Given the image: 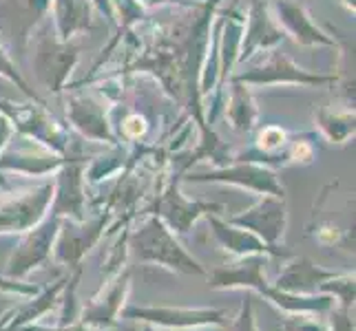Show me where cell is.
Segmentation results:
<instances>
[{
  "mask_svg": "<svg viewBox=\"0 0 356 331\" xmlns=\"http://www.w3.org/2000/svg\"><path fill=\"white\" fill-rule=\"evenodd\" d=\"M124 318L142 321L166 329H191L204 325H224L226 312L208 307H124L120 312Z\"/></svg>",
  "mask_w": 356,
  "mask_h": 331,
  "instance_id": "obj_4",
  "label": "cell"
},
{
  "mask_svg": "<svg viewBox=\"0 0 356 331\" xmlns=\"http://www.w3.org/2000/svg\"><path fill=\"white\" fill-rule=\"evenodd\" d=\"M286 221H288L286 197L268 194V197H264L254 207H250L248 212L228 219V223L254 232V235L264 239L268 245H277V241L284 237V232H286Z\"/></svg>",
  "mask_w": 356,
  "mask_h": 331,
  "instance_id": "obj_5",
  "label": "cell"
},
{
  "mask_svg": "<svg viewBox=\"0 0 356 331\" xmlns=\"http://www.w3.org/2000/svg\"><path fill=\"white\" fill-rule=\"evenodd\" d=\"M284 331H330V323L316 318V314H290L281 318Z\"/></svg>",
  "mask_w": 356,
  "mask_h": 331,
  "instance_id": "obj_17",
  "label": "cell"
},
{
  "mask_svg": "<svg viewBox=\"0 0 356 331\" xmlns=\"http://www.w3.org/2000/svg\"><path fill=\"white\" fill-rule=\"evenodd\" d=\"M277 9H279V16L284 20V24L288 27L290 33H294V38L303 44H321V42H330L325 35L318 31L314 24L310 22V18L305 16L303 7L290 3V0H279L277 3Z\"/></svg>",
  "mask_w": 356,
  "mask_h": 331,
  "instance_id": "obj_14",
  "label": "cell"
},
{
  "mask_svg": "<svg viewBox=\"0 0 356 331\" xmlns=\"http://www.w3.org/2000/svg\"><path fill=\"white\" fill-rule=\"evenodd\" d=\"M54 217H73L82 221V207H84V190H82V168L80 166H67L65 173L60 175L58 188H54Z\"/></svg>",
  "mask_w": 356,
  "mask_h": 331,
  "instance_id": "obj_13",
  "label": "cell"
},
{
  "mask_svg": "<svg viewBox=\"0 0 356 331\" xmlns=\"http://www.w3.org/2000/svg\"><path fill=\"white\" fill-rule=\"evenodd\" d=\"M129 289H131V274L124 272L113 283V287L104 294V298H91L87 303V307L82 309L78 321L87 327H100V329L113 327L118 323L122 305H124L129 296Z\"/></svg>",
  "mask_w": 356,
  "mask_h": 331,
  "instance_id": "obj_9",
  "label": "cell"
},
{
  "mask_svg": "<svg viewBox=\"0 0 356 331\" xmlns=\"http://www.w3.org/2000/svg\"><path fill=\"white\" fill-rule=\"evenodd\" d=\"M124 130H127L129 137H140V135L146 130V124H144V119L140 115H131L124 121Z\"/></svg>",
  "mask_w": 356,
  "mask_h": 331,
  "instance_id": "obj_21",
  "label": "cell"
},
{
  "mask_svg": "<svg viewBox=\"0 0 356 331\" xmlns=\"http://www.w3.org/2000/svg\"><path fill=\"white\" fill-rule=\"evenodd\" d=\"M142 331H157V329H155L153 325H144V327H142Z\"/></svg>",
  "mask_w": 356,
  "mask_h": 331,
  "instance_id": "obj_25",
  "label": "cell"
},
{
  "mask_svg": "<svg viewBox=\"0 0 356 331\" xmlns=\"http://www.w3.org/2000/svg\"><path fill=\"white\" fill-rule=\"evenodd\" d=\"M0 186H3V188H7V181H5L3 177H0Z\"/></svg>",
  "mask_w": 356,
  "mask_h": 331,
  "instance_id": "obj_26",
  "label": "cell"
},
{
  "mask_svg": "<svg viewBox=\"0 0 356 331\" xmlns=\"http://www.w3.org/2000/svg\"><path fill=\"white\" fill-rule=\"evenodd\" d=\"M9 133H11V128H9V124L5 119H0V148H3V144L7 142V137H9Z\"/></svg>",
  "mask_w": 356,
  "mask_h": 331,
  "instance_id": "obj_24",
  "label": "cell"
},
{
  "mask_svg": "<svg viewBox=\"0 0 356 331\" xmlns=\"http://www.w3.org/2000/svg\"><path fill=\"white\" fill-rule=\"evenodd\" d=\"M292 157H299L301 162H310V159H312V148H310V144H305V142H299L297 146H294V151H292Z\"/></svg>",
  "mask_w": 356,
  "mask_h": 331,
  "instance_id": "obj_22",
  "label": "cell"
},
{
  "mask_svg": "<svg viewBox=\"0 0 356 331\" xmlns=\"http://www.w3.org/2000/svg\"><path fill=\"white\" fill-rule=\"evenodd\" d=\"M330 331H354V323L350 318V309H341L332 316L330 323Z\"/></svg>",
  "mask_w": 356,
  "mask_h": 331,
  "instance_id": "obj_20",
  "label": "cell"
},
{
  "mask_svg": "<svg viewBox=\"0 0 356 331\" xmlns=\"http://www.w3.org/2000/svg\"><path fill=\"white\" fill-rule=\"evenodd\" d=\"M208 223L213 228L215 239L224 245V248L237 256H248V254H264V256H284L286 252H281L277 245H268L264 239H259L254 232L245 230V228H237L232 223H226L219 217H208Z\"/></svg>",
  "mask_w": 356,
  "mask_h": 331,
  "instance_id": "obj_8",
  "label": "cell"
},
{
  "mask_svg": "<svg viewBox=\"0 0 356 331\" xmlns=\"http://www.w3.org/2000/svg\"><path fill=\"white\" fill-rule=\"evenodd\" d=\"M60 230V217H49L42 223L33 226L27 237H24L16 252L11 254L7 263V276L9 278H24L33 267L42 265L54 252V243Z\"/></svg>",
  "mask_w": 356,
  "mask_h": 331,
  "instance_id": "obj_3",
  "label": "cell"
},
{
  "mask_svg": "<svg viewBox=\"0 0 356 331\" xmlns=\"http://www.w3.org/2000/svg\"><path fill=\"white\" fill-rule=\"evenodd\" d=\"M106 226V217H100L95 221H89L84 226H65L58 230V241L54 243V256L58 263L67 267H78L82 256L87 254L100 239L102 230Z\"/></svg>",
  "mask_w": 356,
  "mask_h": 331,
  "instance_id": "obj_6",
  "label": "cell"
},
{
  "mask_svg": "<svg viewBox=\"0 0 356 331\" xmlns=\"http://www.w3.org/2000/svg\"><path fill=\"white\" fill-rule=\"evenodd\" d=\"M286 139V133L281 128H275V126H268L261 135H259V146L264 151H275L277 146H281Z\"/></svg>",
  "mask_w": 356,
  "mask_h": 331,
  "instance_id": "obj_19",
  "label": "cell"
},
{
  "mask_svg": "<svg viewBox=\"0 0 356 331\" xmlns=\"http://www.w3.org/2000/svg\"><path fill=\"white\" fill-rule=\"evenodd\" d=\"M266 259L264 254H248L243 256L241 263H235L232 267H217L211 274V287L215 289H254L261 296H266V291L270 289V283L266 280L264 274Z\"/></svg>",
  "mask_w": 356,
  "mask_h": 331,
  "instance_id": "obj_7",
  "label": "cell"
},
{
  "mask_svg": "<svg viewBox=\"0 0 356 331\" xmlns=\"http://www.w3.org/2000/svg\"><path fill=\"white\" fill-rule=\"evenodd\" d=\"M318 294H330L332 298L341 300V309H352L354 305V276L337 274L318 285Z\"/></svg>",
  "mask_w": 356,
  "mask_h": 331,
  "instance_id": "obj_16",
  "label": "cell"
},
{
  "mask_svg": "<svg viewBox=\"0 0 356 331\" xmlns=\"http://www.w3.org/2000/svg\"><path fill=\"white\" fill-rule=\"evenodd\" d=\"M159 210H162V217L168 221L170 228H175V232L179 235H186V232L193 228V223L197 221L204 212H211V210H222V205L217 203H193L186 201L179 194L177 186L170 188L162 203H159Z\"/></svg>",
  "mask_w": 356,
  "mask_h": 331,
  "instance_id": "obj_12",
  "label": "cell"
},
{
  "mask_svg": "<svg viewBox=\"0 0 356 331\" xmlns=\"http://www.w3.org/2000/svg\"><path fill=\"white\" fill-rule=\"evenodd\" d=\"M54 183H40L0 199V235L27 232L38 226L54 201Z\"/></svg>",
  "mask_w": 356,
  "mask_h": 331,
  "instance_id": "obj_2",
  "label": "cell"
},
{
  "mask_svg": "<svg viewBox=\"0 0 356 331\" xmlns=\"http://www.w3.org/2000/svg\"><path fill=\"white\" fill-rule=\"evenodd\" d=\"M337 276V272H330V269H323L314 265L308 259H297L290 265H286V269L277 276L275 285L281 291H290V294H316L318 285L325 283L327 278Z\"/></svg>",
  "mask_w": 356,
  "mask_h": 331,
  "instance_id": "obj_11",
  "label": "cell"
},
{
  "mask_svg": "<svg viewBox=\"0 0 356 331\" xmlns=\"http://www.w3.org/2000/svg\"><path fill=\"white\" fill-rule=\"evenodd\" d=\"M129 241L133 254L142 263H157L184 274H197V276L206 274V269L177 243L173 232L164 226L162 219L157 217L149 219L138 232H133Z\"/></svg>",
  "mask_w": 356,
  "mask_h": 331,
  "instance_id": "obj_1",
  "label": "cell"
},
{
  "mask_svg": "<svg viewBox=\"0 0 356 331\" xmlns=\"http://www.w3.org/2000/svg\"><path fill=\"white\" fill-rule=\"evenodd\" d=\"M193 181H228V183H237V186H245V188L264 192V194L284 197V186L277 181V177L273 173H268L266 168L252 166V164L226 168V170H219V173H213V175H195Z\"/></svg>",
  "mask_w": 356,
  "mask_h": 331,
  "instance_id": "obj_10",
  "label": "cell"
},
{
  "mask_svg": "<svg viewBox=\"0 0 356 331\" xmlns=\"http://www.w3.org/2000/svg\"><path fill=\"white\" fill-rule=\"evenodd\" d=\"M56 22L60 35L69 38L73 31L89 27V7H84V0H58Z\"/></svg>",
  "mask_w": 356,
  "mask_h": 331,
  "instance_id": "obj_15",
  "label": "cell"
},
{
  "mask_svg": "<svg viewBox=\"0 0 356 331\" xmlns=\"http://www.w3.org/2000/svg\"><path fill=\"white\" fill-rule=\"evenodd\" d=\"M235 331H259L257 327V321H254V303H252V296H245L243 305H241V312L235 321Z\"/></svg>",
  "mask_w": 356,
  "mask_h": 331,
  "instance_id": "obj_18",
  "label": "cell"
},
{
  "mask_svg": "<svg viewBox=\"0 0 356 331\" xmlns=\"http://www.w3.org/2000/svg\"><path fill=\"white\" fill-rule=\"evenodd\" d=\"M0 71L3 73H7V76L11 78V80H16V82H20V78H18V73H14V69H11V65H9V60L5 58V56H0ZM22 84V82H20Z\"/></svg>",
  "mask_w": 356,
  "mask_h": 331,
  "instance_id": "obj_23",
  "label": "cell"
}]
</instances>
